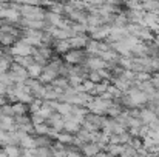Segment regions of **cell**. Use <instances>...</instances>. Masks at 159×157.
I'll return each mask as SVG.
<instances>
[{
    "label": "cell",
    "instance_id": "cell-1",
    "mask_svg": "<svg viewBox=\"0 0 159 157\" xmlns=\"http://www.w3.org/2000/svg\"><path fill=\"white\" fill-rule=\"evenodd\" d=\"M22 17L28 19V20H45V9H42L40 6H33V5H20L19 8Z\"/></svg>",
    "mask_w": 159,
    "mask_h": 157
},
{
    "label": "cell",
    "instance_id": "cell-2",
    "mask_svg": "<svg viewBox=\"0 0 159 157\" xmlns=\"http://www.w3.org/2000/svg\"><path fill=\"white\" fill-rule=\"evenodd\" d=\"M63 62L68 65H82L87 62L88 59V52L85 50H70L68 52H65L62 55Z\"/></svg>",
    "mask_w": 159,
    "mask_h": 157
},
{
    "label": "cell",
    "instance_id": "cell-3",
    "mask_svg": "<svg viewBox=\"0 0 159 157\" xmlns=\"http://www.w3.org/2000/svg\"><path fill=\"white\" fill-rule=\"evenodd\" d=\"M85 65L90 68V71H99V69H105L108 66L105 60L101 57V55H88Z\"/></svg>",
    "mask_w": 159,
    "mask_h": 157
},
{
    "label": "cell",
    "instance_id": "cell-4",
    "mask_svg": "<svg viewBox=\"0 0 159 157\" xmlns=\"http://www.w3.org/2000/svg\"><path fill=\"white\" fill-rule=\"evenodd\" d=\"M47 123L50 125V128H53L56 133H62L65 129V119L59 112H54L53 116L47 120Z\"/></svg>",
    "mask_w": 159,
    "mask_h": 157
},
{
    "label": "cell",
    "instance_id": "cell-5",
    "mask_svg": "<svg viewBox=\"0 0 159 157\" xmlns=\"http://www.w3.org/2000/svg\"><path fill=\"white\" fill-rule=\"evenodd\" d=\"M139 119L142 120V123H144V125L150 126V125L158 119V116H156V112H155V111H152L148 106H145V108H141V116H139Z\"/></svg>",
    "mask_w": 159,
    "mask_h": 157
},
{
    "label": "cell",
    "instance_id": "cell-6",
    "mask_svg": "<svg viewBox=\"0 0 159 157\" xmlns=\"http://www.w3.org/2000/svg\"><path fill=\"white\" fill-rule=\"evenodd\" d=\"M80 151H82V154L85 157H96L102 150H101V146L96 142H88V143H85L80 148Z\"/></svg>",
    "mask_w": 159,
    "mask_h": 157
},
{
    "label": "cell",
    "instance_id": "cell-7",
    "mask_svg": "<svg viewBox=\"0 0 159 157\" xmlns=\"http://www.w3.org/2000/svg\"><path fill=\"white\" fill-rule=\"evenodd\" d=\"M88 39H90L88 36H74V37H70L68 42H70L71 50H85Z\"/></svg>",
    "mask_w": 159,
    "mask_h": 157
},
{
    "label": "cell",
    "instance_id": "cell-8",
    "mask_svg": "<svg viewBox=\"0 0 159 157\" xmlns=\"http://www.w3.org/2000/svg\"><path fill=\"white\" fill-rule=\"evenodd\" d=\"M17 36L11 33H0V46L2 48H11L17 42Z\"/></svg>",
    "mask_w": 159,
    "mask_h": 157
},
{
    "label": "cell",
    "instance_id": "cell-9",
    "mask_svg": "<svg viewBox=\"0 0 159 157\" xmlns=\"http://www.w3.org/2000/svg\"><path fill=\"white\" fill-rule=\"evenodd\" d=\"M108 86H110V82H101V83H96L90 94H91L93 97H102V96L107 93Z\"/></svg>",
    "mask_w": 159,
    "mask_h": 157
},
{
    "label": "cell",
    "instance_id": "cell-10",
    "mask_svg": "<svg viewBox=\"0 0 159 157\" xmlns=\"http://www.w3.org/2000/svg\"><path fill=\"white\" fill-rule=\"evenodd\" d=\"M99 42H101V40L88 39L87 46H85V51L88 52V55H99V54H101V50H99Z\"/></svg>",
    "mask_w": 159,
    "mask_h": 157
},
{
    "label": "cell",
    "instance_id": "cell-11",
    "mask_svg": "<svg viewBox=\"0 0 159 157\" xmlns=\"http://www.w3.org/2000/svg\"><path fill=\"white\" fill-rule=\"evenodd\" d=\"M3 151L6 153L8 157H22V154H23V148L19 145H6L3 148Z\"/></svg>",
    "mask_w": 159,
    "mask_h": 157
},
{
    "label": "cell",
    "instance_id": "cell-12",
    "mask_svg": "<svg viewBox=\"0 0 159 157\" xmlns=\"http://www.w3.org/2000/svg\"><path fill=\"white\" fill-rule=\"evenodd\" d=\"M54 52H57V54H65V52H68L71 50V46H70V42L68 40H56L54 42V46H53Z\"/></svg>",
    "mask_w": 159,
    "mask_h": 157
},
{
    "label": "cell",
    "instance_id": "cell-13",
    "mask_svg": "<svg viewBox=\"0 0 159 157\" xmlns=\"http://www.w3.org/2000/svg\"><path fill=\"white\" fill-rule=\"evenodd\" d=\"M43 68L45 66H42L40 63H33L31 66H28L26 69H28V74H30V77L31 79H39L40 76H42V72H43Z\"/></svg>",
    "mask_w": 159,
    "mask_h": 157
},
{
    "label": "cell",
    "instance_id": "cell-14",
    "mask_svg": "<svg viewBox=\"0 0 159 157\" xmlns=\"http://www.w3.org/2000/svg\"><path fill=\"white\" fill-rule=\"evenodd\" d=\"M12 111H14V117L30 114V108H28V105L22 103V102H16V103H12Z\"/></svg>",
    "mask_w": 159,
    "mask_h": 157
},
{
    "label": "cell",
    "instance_id": "cell-15",
    "mask_svg": "<svg viewBox=\"0 0 159 157\" xmlns=\"http://www.w3.org/2000/svg\"><path fill=\"white\" fill-rule=\"evenodd\" d=\"M71 109H73V105L68 103V102H59L56 105V112H59L60 116H68L71 114Z\"/></svg>",
    "mask_w": 159,
    "mask_h": 157
},
{
    "label": "cell",
    "instance_id": "cell-16",
    "mask_svg": "<svg viewBox=\"0 0 159 157\" xmlns=\"http://www.w3.org/2000/svg\"><path fill=\"white\" fill-rule=\"evenodd\" d=\"M56 140L60 142V143H63V145H73L74 143V136L70 134V133H66V131H62V133L57 134Z\"/></svg>",
    "mask_w": 159,
    "mask_h": 157
},
{
    "label": "cell",
    "instance_id": "cell-17",
    "mask_svg": "<svg viewBox=\"0 0 159 157\" xmlns=\"http://www.w3.org/2000/svg\"><path fill=\"white\" fill-rule=\"evenodd\" d=\"M122 150H124V145H119V143H108V145H107V148H105L107 153H110L111 156H114V157L120 156Z\"/></svg>",
    "mask_w": 159,
    "mask_h": 157
},
{
    "label": "cell",
    "instance_id": "cell-18",
    "mask_svg": "<svg viewBox=\"0 0 159 157\" xmlns=\"http://www.w3.org/2000/svg\"><path fill=\"white\" fill-rule=\"evenodd\" d=\"M54 88H57V89H62V91H65L68 86H70V83H68V77H62V76H59L57 79H54V82L51 83Z\"/></svg>",
    "mask_w": 159,
    "mask_h": 157
},
{
    "label": "cell",
    "instance_id": "cell-19",
    "mask_svg": "<svg viewBox=\"0 0 159 157\" xmlns=\"http://www.w3.org/2000/svg\"><path fill=\"white\" fill-rule=\"evenodd\" d=\"M119 157H141V156H139V151L134 150L133 146H130V145H124V150H122V153H120V156Z\"/></svg>",
    "mask_w": 159,
    "mask_h": 157
},
{
    "label": "cell",
    "instance_id": "cell-20",
    "mask_svg": "<svg viewBox=\"0 0 159 157\" xmlns=\"http://www.w3.org/2000/svg\"><path fill=\"white\" fill-rule=\"evenodd\" d=\"M14 62H16V63H19V65H22V66H25V68H28V66H31V65L34 63V57H33V55H26V57H16V59H14Z\"/></svg>",
    "mask_w": 159,
    "mask_h": 157
},
{
    "label": "cell",
    "instance_id": "cell-21",
    "mask_svg": "<svg viewBox=\"0 0 159 157\" xmlns=\"http://www.w3.org/2000/svg\"><path fill=\"white\" fill-rule=\"evenodd\" d=\"M87 79H88V80H91L93 83H101V82H105V80H104V77H102V74H101V71H90Z\"/></svg>",
    "mask_w": 159,
    "mask_h": 157
},
{
    "label": "cell",
    "instance_id": "cell-22",
    "mask_svg": "<svg viewBox=\"0 0 159 157\" xmlns=\"http://www.w3.org/2000/svg\"><path fill=\"white\" fill-rule=\"evenodd\" d=\"M11 62L9 60H6L5 57H0V74L2 72H8L9 69H11Z\"/></svg>",
    "mask_w": 159,
    "mask_h": 157
},
{
    "label": "cell",
    "instance_id": "cell-23",
    "mask_svg": "<svg viewBox=\"0 0 159 157\" xmlns=\"http://www.w3.org/2000/svg\"><path fill=\"white\" fill-rule=\"evenodd\" d=\"M155 42H156V43H158V45H159V34H158V36H156V39H155Z\"/></svg>",
    "mask_w": 159,
    "mask_h": 157
},
{
    "label": "cell",
    "instance_id": "cell-24",
    "mask_svg": "<svg viewBox=\"0 0 159 157\" xmlns=\"http://www.w3.org/2000/svg\"><path fill=\"white\" fill-rule=\"evenodd\" d=\"M0 131H2V129H0Z\"/></svg>",
    "mask_w": 159,
    "mask_h": 157
}]
</instances>
